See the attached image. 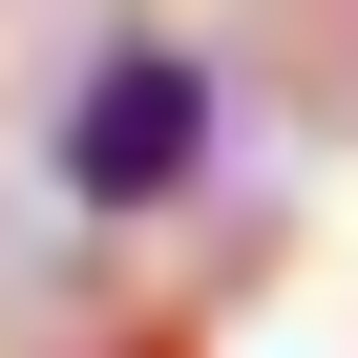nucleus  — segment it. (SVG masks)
<instances>
[{
	"instance_id": "1",
	"label": "nucleus",
	"mask_w": 358,
	"mask_h": 358,
	"mask_svg": "<svg viewBox=\"0 0 358 358\" xmlns=\"http://www.w3.org/2000/svg\"><path fill=\"white\" fill-rule=\"evenodd\" d=\"M211 43L190 22H127V43H85L64 64V127H43V169H64V211L85 232H127V211H190L211 190Z\"/></svg>"
}]
</instances>
